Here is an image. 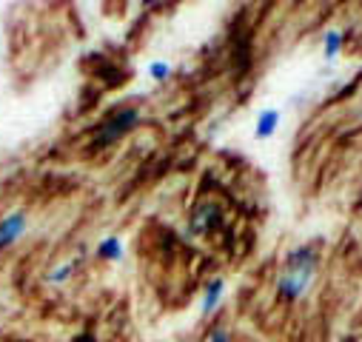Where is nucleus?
Here are the masks:
<instances>
[{
	"instance_id": "39448f33",
	"label": "nucleus",
	"mask_w": 362,
	"mask_h": 342,
	"mask_svg": "<svg viewBox=\"0 0 362 342\" xmlns=\"http://www.w3.org/2000/svg\"><path fill=\"white\" fill-rule=\"evenodd\" d=\"M223 300H226V277H211L203 288V297H200V317L214 319L217 311L223 308Z\"/></svg>"
},
{
	"instance_id": "9b49d317",
	"label": "nucleus",
	"mask_w": 362,
	"mask_h": 342,
	"mask_svg": "<svg viewBox=\"0 0 362 342\" xmlns=\"http://www.w3.org/2000/svg\"><path fill=\"white\" fill-rule=\"evenodd\" d=\"M171 63H165V60H154V63H148V77L151 80H157V83H165L168 77H171Z\"/></svg>"
},
{
	"instance_id": "7ed1b4c3",
	"label": "nucleus",
	"mask_w": 362,
	"mask_h": 342,
	"mask_svg": "<svg viewBox=\"0 0 362 342\" xmlns=\"http://www.w3.org/2000/svg\"><path fill=\"white\" fill-rule=\"evenodd\" d=\"M223 223H226V208H223V203H217L211 197L197 200L189 211V231L194 237H209L217 228H223Z\"/></svg>"
},
{
	"instance_id": "6e6552de",
	"label": "nucleus",
	"mask_w": 362,
	"mask_h": 342,
	"mask_svg": "<svg viewBox=\"0 0 362 342\" xmlns=\"http://www.w3.org/2000/svg\"><path fill=\"white\" fill-rule=\"evenodd\" d=\"M77 266H80V260H63V263L54 266L49 274H43V285H49V288H63V285L74 277Z\"/></svg>"
},
{
	"instance_id": "1a4fd4ad",
	"label": "nucleus",
	"mask_w": 362,
	"mask_h": 342,
	"mask_svg": "<svg viewBox=\"0 0 362 342\" xmlns=\"http://www.w3.org/2000/svg\"><path fill=\"white\" fill-rule=\"evenodd\" d=\"M342 46H345V32L339 29H325L322 35V57L328 63H334L339 54H342Z\"/></svg>"
},
{
	"instance_id": "f8f14e48",
	"label": "nucleus",
	"mask_w": 362,
	"mask_h": 342,
	"mask_svg": "<svg viewBox=\"0 0 362 342\" xmlns=\"http://www.w3.org/2000/svg\"><path fill=\"white\" fill-rule=\"evenodd\" d=\"M69 342H100V339H98V334H92V331H80V334H74Z\"/></svg>"
},
{
	"instance_id": "f03ea898",
	"label": "nucleus",
	"mask_w": 362,
	"mask_h": 342,
	"mask_svg": "<svg viewBox=\"0 0 362 342\" xmlns=\"http://www.w3.org/2000/svg\"><path fill=\"white\" fill-rule=\"evenodd\" d=\"M143 120V112L137 106H120V109H112L92 131V140H88V148L92 154H100L112 146H117L123 137H129Z\"/></svg>"
},
{
	"instance_id": "0eeeda50",
	"label": "nucleus",
	"mask_w": 362,
	"mask_h": 342,
	"mask_svg": "<svg viewBox=\"0 0 362 342\" xmlns=\"http://www.w3.org/2000/svg\"><path fill=\"white\" fill-rule=\"evenodd\" d=\"M280 120H283V114H280L277 109H262V112L257 114V123H254V134H257V140L274 137L277 129H280Z\"/></svg>"
},
{
	"instance_id": "423d86ee",
	"label": "nucleus",
	"mask_w": 362,
	"mask_h": 342,
	"mask_svg": "<svg viewBox=\"0 0 362 342\" xmlns=\"http://www.w3.org/2000/svg\"><path fill=\"white\" fill-rule=\"evenodd\" d=\"M123 254H126V248H123V240H120L117 234H106V237L95 245V256H98L100 263H120Z\"/></svg>"
},
{
	"instance_id": "20e7f679",
	"label": "nucleus",
	"mask_w": 362,
	"mask_h": 342,
	"mask_svg": "<svg viewBox=\"0 0 362 342\" xmlns=\"http://www.w3.org/2000/svg\"><path fill=\"white\" fill-rule=\"evenodd\" d=\"M29 231V211L26 208H12L9 214L0 217V254L12 251Z\"/></svg>"
},
{
	"instance_id": "9d476101",
	"label": "nucleus",
	"mask_w": 362,
	"mask_h": 342,
	"mask_svg": "<svg viewBox=\"0 0 362 342\" xmlns=\"http://www.w3.org/2000/svg\"><path fill=\"white\" fill-rule=\"evenodd\" d=\"M203 342H234V328L228 322L217 319V322H211V328H209Z\"/></svg>"
},
{
	"instance_id": "f257e3e1",
	"label": "nucleus",
	"mask_w": 362,
	"mask_h": 342,
	"mask_svg": "<svg viewBox=\"0 0 362 342\" xmlns=\"http://www.w3.org/2000/svg\"><path fill=\"white\" fill-rule=\"evenodd\" d=\"M322 274V240H305L286 251L283 266L274 274V300L280 305H300L305 302Z\"/></svg>"
}]
</instances>
